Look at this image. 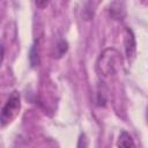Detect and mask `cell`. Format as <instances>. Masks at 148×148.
Masks as SVG:
<instances>
[{
  "label": "cell",
  "instance_id": "6da1fadb",
  "mask_svg": "<svg viewBox=\"0 0 148 148\" xmlns=\"http://www.w3.org/2000/svg\"><path fill=\"white\" fill-rule=\"evenodd\" d=\"M120 62L121 58L119 52L114 49H106L105 51H103V53H101L96 64V68L101 75L108 76L113 74L118 69Z\"/></svg>",
  "mask_w": 148,
  "mask_h": 148
},
{
  "label": "cell",
  "instance_id": "8992f818",
  "mask_svg": "<svg viewBox=\"0 0 148 148\" xmlns=\"http://www.w3.org/2000/svg\"><path fill=\"white\" fill-rule=\"evenodd\" d=\"M87 147H88L87 136L84 134H81L80 135V139H79V142H77V148H87Z\"/></svg>",
  "mask_w": 148,
  "mask_h": 148
},
{
  "label": "cell",
  "instance_id": "7a4b0ae2",
  "mask_svg": "<svg viewBox=\"0 0 148 148\" xmlns=\"http://www.w3.org/2000/svg\"><path fill=\"white\" fill-rule=\"evenodd\" d=\"M20 109H21V99H20V94L14 90L6 104L3 105L2 110H1V117H0V121H1V126L5 127L6 125H8L9 123H12L18 114L20 112Z\"/></svg>",
  "mask_w": 148,
  "mask_h": 148
},
{
  "label": "cell",
  "instance_id": "3957f363",
  "mask_svg": "<svg viewBox=\"0 0 148 148\" xmlns=\"http://www.w3.org/2000/svg\"><path fill=\"white\" fill-rule=\"evenodd\" d=\"M125 52L126 57L128 60H133L135 57V51H136V43H135V37L130 28L125 29Z\"/></svg>",
  "mask_w": 148,
  "mask_h": 148
},
{
  "label": "cell",
  "instance_id": "5b68a950",
  "mask_svg": "<svg viewBox=\"0 0 148 148\" xmlns=\"http://www.w3.org/2000/svg\"><path fill=\"white\" fill-rule=\"evenodd\" d=\"M38 45L35 43L30 50V56H29V60H30V64L32 67H36L38 66L39 64V56H38Z\"/></svg>",
  "mask_w": 148,
  "mask_h": 148
},
{
  "label": "cell",
  "instance_id": "277c9868",
  "mask_svg": "<svg viewBox=\"0 0 148 148\" xmlns=\"http://www.w3.org/2000/svg\"><path fill=\"white\" fill-rule=\"evenodd\" d=\"M117 146L118 148H134V142L127 132H121L118 138Z\"/></svg>",
  "mask_w": 148,
  "mask_h": 148
},
{
  "label": "cell",
  "instance_id": "52a82bcc",
  "mask_svg": "<svg viewBox=\"0 0 148 148\" xmlns=\"http://www.w3.org/2000/svg\"><path fill=\"white\" fill-rule=\"evenodd\" d=\"M47 1H36V5L38 6V7H40V8H43V7H45V6H47Z\"/></svg>",
  "mask_w": 148,
  "mask_h": 148
}]
</instances>
